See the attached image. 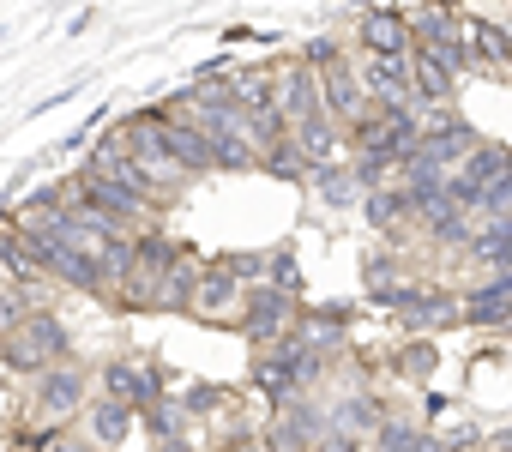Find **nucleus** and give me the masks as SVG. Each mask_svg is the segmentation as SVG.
Listing matches in <instances>:
<instances>
[{
  "instance_id": "f257e3e1",
  "label": "nucleus",
  "mask_w": 512,
  "mask_h": 452,
  "mask_svg": "<svg viewBox=\"0 0 512 452\" xmlns=\"http://www.w3.org/2000/svg\"><path fill=\"white\" fill-rule=\"evenodd\" d=\"M91 398H97V374H91L85 362H61V368L37 374V380L25 386V422H31V428H67V422H85Z\"/></svg>"
},
{
  "instance_id": "f03ea898",
  "label": "nucleus",
  "mask_w": 512,
  "mask_h": 452,
  "mask_svg": "<svg viewBox=\"0 0 512 452\" xmlns=\"http://www.w3.org/2000/svg\"><path fill=\"white\" fill-rule=\"evenodd\" d=\"M61 362H79V356H73V332H67V320H61L55 308L31 314V320L13 332V338H0V368H7V374H19L25 386H31L37 374L61 368Z\"/></svg>"
},
{
  "instance_id": "7ed1b4c3",
  "label": "nucleus",
  "mask_w": 512,
  "mask_h": 452,
  "mask_svg": "<svg viewBox=\"0 0 512 452\" xmlns=\"http://www.w3.org/2000/svg\"><path fill=\"white\" fill-rule=\"evenodd\" d=\"M302 314H308L302 296H290V290H278V284H260V290H247L235 332H241L253 350H266V344H278L290 326H302Z\"/></svg>"
},
{
  "instance_id": "20e7f679",
  "label": "nucleus",
  "mask_w": 512,
  "mask_h": 452,
  "mask_svg": "<svg viewBox=\"0 0 512 452\" xmlns=\"http://www.w3.org/2000/svg\"><path fill=\"white\" fill-rule=\"evenodd\" d=\"M175 115H187L199 133H241L247 127V103L235 97V79H217V85H187L181 97H169Z\"/></svg>"
},
{
  "instance_id": "39448f33",
  "label": "nucleus",
  "mask_w": 512,
  "mask_h": 452,
  "mask_svg": "<svg viewBox=\"0 0 512 452\" xmlns=\"http://www.w3.org/2000/svg\"><path fill=\"white\" fill-rule=\"evenodd\" d=\"M398 326L410 338H440V332L464 326V290H452V284H410V296L398 308Z\"/></svg>"
},
{
  "instance_id": "423d86ee",
  "label": "nucleus",
  "mask_w": 512,
  "mask_h": 452,
  "mask_svg": "<svg viewBox=\"0 0 512 452\" xmlns=\"http://www.w3.org/2000/svg\"><path fill=\"white\" fill-rule=\"evenodd\" d=\"M97 398H115V404H127V410H157L163 398H169V386H163V374L151 368V362H133V356H109L103 368H97Z\"/></svg>"
},
{
  "instance_id": "0eeeda50",
  "label": "nucleus",
  "mask_w": 512,
  "mask_h": 452,
  "mask_svg": "<svg viewBox=\"0 0 512 452\" xmlns=\"http://www.w3.org/2000/svg\"><path fill=\"white\" fill-rule=\"evenodd\" d=\"M326 416H332V428H344V434H356V440H368V446H374V434L392 422V404L374 392V380L344 374V392L326 404Z\"/></svg>"
},
{
  "instance_id": "6e6552de",
  "label": "nucleus",
  "mask_w": 512,
  "mask_h": 452,
  "mask_svg": "<svg viewBox=\"0 0 512 452\" xmlns=\"http://www.w3.org/2000/svg\"><path fill=\"white\" fill-rule=\"evenodd\" d=\"M356 55L410 61V55H416V37H410V13H404V7H368V13H356Z\"/></svg>"
},
{
  "instance_id": "1a4fd4ad",
  "label": "nucleus",
  "mask_w": 512,
  "mask_h": 452,
  "mask_svg": "<svg viewBox=\"0 0 512 452\" xmlns=\"http://www.w3.org/2000/svg\"><path fill=\"white\" fill-rule=\"evenodd\" d=\"M151 151H157V157H169V163H175V169H187V175H211V169H217L211 133H199L187 115L157 121V127H151ZM151 151H145V157H151Z\"/></svg>"
},
{
  "instance_id": "9d476101",
  "label": "nucleus",
  "mask_w": 512,
  "mask_h": 452,
  "mask_svg": "<svg viewBox=\"0 0 512 452\" xmlns=\"http://www.w3.org/2000/svg\"><path fill=\"white\" fill-rule=\"evenodd\" d=\"M241 302H247V290L235 284V272L223 266V260H205V272H199V290H193V320L199 326H229V320H241Z\"/></svg>"
},
{
  "instance_id": "9b49d317",
  "label": "nucleus",
  "mask_w": 512,
  "mask_h": 452,
  "mask_svg": "<svg viewBox=\"0 0 512 452\" xmlns=\"http://www.w3.org/2000/svg\"><path fill=\"white\" fill-rule=\"evenodd\" d=\"M247 386L272 404V416H278V410H290V404H302V398H314V392L302 386V368H296L290 356H272V350H253Z\"/></svg>"
},
{
  "instance_id": "f8f14e48",
  "label": "nucleus",
  "mask_w": 512,
  "mask_h": 452,
  "mask_svg": "<svg viewBox=\"0 0 512 452\" xmlns=\"http://www.w3.org/2000/svg\"><path fill=\"white\" fill-rule=\"evenodd\" d=\"M416 61V55H410ZM410 61H380V55H356V79L380 109H416V79Z\"/></svg>"
},
{
  "instance_id": "ddd939ff",
  "label": "nucleus",
  "mask_w": 512,
  "mask_h": 452,
  "mask_svg": "<svg viewBox=\"0 0 512 452\" xmlns=\"http://www.w3.org/2000/svg\"><path fill=\"white\" fill-rule=\"evenodd\" d=\"M278 109L290 115V127H302V121H320V115H332V109H326V79H320L314 67L290 61V67L278 73Z\"/></svg>"
},
{
  "instance_id": "4468645a",
  "label": "nucleus",
  "mask_w": 512,
  "mask_h": 452,
  "mask_svg": "<svg viewBox=\"0 0 512 452\" xmlns=\"http://www.w3.org/2000/svg\"><path fill=\"white\" fill-rule=\"evenodd\" d=\"M85 434H91L103 452H127V446L139 440V410H127V404H115V398H91Z\"/></svg>"
},
{
  "instance_id": "2eb2a0df",
  "label": "nucleus",
  "mask_w": 512,
  "mask_h": 452,
  "mask_svg": "<svg viewBox=\"0 0 512 452\" xmlns=\"http://www.w3.org/2000/svg\"><path fill=\"white\" fill-rule=\"evenodd\" d=\"M49 284H67V290H79V296H109L97 248H55V254H49Z\"/></svg>"
},
{
  "instance_id": "dca6fc26",
  "label": "nucleus",
  "mask_w": 512,
  "mask_h": 452,
  "mask_svg": "<svg viewBox=\"0 0 512 452\" xmlns=\"http://www.w3.org/2000/svg\"><path fill=\"white\" fill-rule=\"evenodd\" d=\"M362 217H368V230H380V236H392V242L416 236V217H410V193H404V187H374V193L362 199Z\"/></svg>"
},
{
  "instance_id": "f3484780",
  "label": "nucleus",
  "mask_w": 512,
  "mask_h": 452,
  "mask_svg": "<svg viewBox=\"0 0 512 452\" xmlns=\"http://www.w3.org/2000/svg\"><path fill=\"white\" fill-rule=\"evenodd\" d=\"M464 260H476L488 278H494V272H512V223H476Z\"/></svg>"
},
{
  "instance_id": "a211bd4d",
  "label": "nucleus",
  "mask_w": 512,
  "mask_h": 452,
  "mask_svg": "<svg viewBox=\"0 0 512 452\" xmlns=\"http://www.w3.org/2000/svg\"><path fill=\"white\" fill-rule=\"evenodd\" d=\"M464 13L458 7H416L410 13V37H416V49H440V43H452V37H464Z\"/></svg>"
},
{
  "instance_id": "6ab92c4d",
  "label": "nucleus",
  "mask_w": 512,
  "mask_h": 452,
  "mask_svg": "<svg viewBox=\"0 0 512 452\" xmlns=\"http://www.w3.org/2000/svg\"><path fill=\"white\" fill-rule=\"evenodd\" d=\"M133 242H139V272H151V278H169L175 266L193 260V248L175 242L169 230H145V236H133Z\"/></svg>"
},
{
  "instance_id": "aec40b11",
  "label": "nucleus",
  "mask_w": 512,
  "mask_h": 452,
  "mask_svg": "<svg viewBox=\"0 0 512 452\" xmlns=\"http://www.w3.org/2000/svg\"><path fill=\"white\" fill-rule=\"evenodd\" d=\"M308 193L326 205V211H344V205H362V187H356V175H350V163H326V169H314L308 175Z\"/></svg>"
},
{
  "instance_id": "412c9836",
  "label": "nucleus",
  "mask_w": 512,
  "mask_h": 452,
  "mask_svg": "<svg viewBox=\"0 0 512 452\" xmlns=\"http://www.w3.org/2000/svg\"><path fill=\"white\" fill-rule=\"evenodd\" d=\"M464 37H470V49H476V61H482V67L512 73V31H506V25H494V19H470V25H464Z\"/></svg>"
},
{
  "instance_id": "4be33fe9",
  "label": "nucleus",
  "mask_w": 512,
  "mask_h": 452,
  "mask_svg": "<svg viewBox=\"0 0 512 452\" xmlns=\"http://www.w3.org/2000/svg\"><path fill=\"white\" fill-rule=\"evenodd\" d=\"M464 326H476V332L512 326V296H500L494 284H470L464 290Z\"/></svg>"
},
{
  "instance_id": "5701e85b",
  "label": "nucleus",
  "mask_w": 512,
  "mask_h": 452,
  "mask_svg": "<svg viewBox=\"0 0 512 452\" xmlns=\"http://www.w3.org/2000/svg\"><path fill=\"white\" fill-rule=\"evenodd\" d=\"M49 302H43V290H31V284H0V338H13L31 314H43Z\"/></svg>"
},
{
  "instance_id": "b1692460",
  "label": "nucleus",
  "mask_w": 512,
  "mask_h": 452,
  "mask_svg": "<svg viewBox=\"0 0 512 452\" xmlns=\"http://www.w3.org/2000/svg\"><path fill=\"white\" fill-rule=\"evenodd\" d=\"M500 175H506V145H488V139H482V145L470 151V163L458 169V181H464L470 193H488Z\"/></svg>"
},
{
  "instance_id": "393cba45",
  "label": "nucleus",
  "mask_w": 512,
  "mask_h": 452,
  "mask_svg": "<svg viewBox=\"0 0 512 452\" xmlns=\"http://www.w3.org/2000/svg\"><path fill=\"white\" fill-rule=\"evenodd\" d=\"M139 428L151 434V446H169V440H187V410H181V398L169 392L157 410H145L139 416Z\"/></svg>"
},
{
  "instance_id": "a878e982",
  "label": "nucleus",
  "mask_w": 512,
  "mask_h": 452,
  "mask_svg": "<svg viewBox=\"0 0 512 452\" xmlns=\"http://www.w3.org/2000/svg\"><path fill=\"white\" fill-rule=\"evenodd\" d=\"M416 55H422V61H434L452 85H458V79H470V73L482 67V61H476V49H470V37H452V43H440V49H416Z\"/></svg>"
},
{
  "instance_id": "bb28decb",
  "label": "nucleus",
  "mask_w": 512,
  "mask_h": 452,
  "mask_svg": "<svg viewBox=\"0 0 512 452\" xmlns=\"http://www.w3.org/2000/svg\"><path fill=\"white\" fill-rule=\"evenodd\" d=\"M434 368H440V344H434V338H410V344H398V374H404L410 386H428Z\"/></svg>"
},
{
  "instance_id": "cd10ccee",
  "label": "nucleus",
  "mask_w": 512,
  "mask_h": 452,
  "mask_svg": "<svg viewBox=\"0 0 512 452\" xmlns=\"http://www.w3.org/2000/svg\"><path fill=\"white\" fill-rule=\"evenodd\" d=\"M422 446H428V428L410 422V416H398V410H392V422L374 434V452H422Z\"/></svg>"
},
{
  "instance_id": "c85d7f7f",
  "label": "nucleus",
  "mask_w": 512,
  "mask_h": 452,
  "mask_svg": "<svg viewBox=\"0 0 512 452\" xmlns=\"http://www.w3.org/2000/svg\"><path fill=\"white\" fill-rule=\"evenodd\" d=\"M211 151H217V169H229V175L260 169V145H253L247 133H217V139H211Z\"/></svg>"
},
{
  "instance_id": "c756f323",
  "label": "nucleus",
  "mask_w": 512,
  "mask_h": 452,
  "mask_svg": "<svg viewBox=\"0 0 512 452\" xmlns=\"http://www.w3.org/2000/svg\"><path fill=\"white\" fill-rule=\"evenodd\" d=\"M217 260L235 272V284H241V290L272 284V248H253V254H217Z\"/></svg>"
},
{
  "instance_id": "7c9ffc66",
  "label": "nucleus",
  "mask_w": 512,
  "mask_h": 452,
  "mask_svg": "<svg viewBox=\"0 0 512 452\" xmlns=\"http://www.w3.org/2000/svg\"><path fill=\"white\" fill-rule=\"evenodd\" d=\"M260 169H266V175H278V181H302V187H308V175H314V169H308V157L296 151V139L272 145V151L260 157Z\"/></svg>"
},
{
  "instance_id": "2f4dec72",
  "label": "nucleus",
  "mask_w": 512,
  "mask_h": 452,
  "mask_svg": "<svg viewBox=\"0 0 512 452\" xmlns=\"http://www.w3.org/2000/svg\"><path fill=\"white\" fill-rule=\"evenodd\" d=\"M181 398V410H187V422L193 416H217V410H229V392L223 386H211V380H193L187 392H175Z\"/></svg>"
},
{
  "instance_id": "473e14b6",
  "label": "nucleus",
  "mask_w": 512,
  "mask_h": 452,
  "mask_svg": "<svg viewBox=\"0 0 512 452\" xmlns=\"http://www.w3.org/2000/svg\"><path fill=\"white\" fill-rule=\"evenodd\" d=\"M272 284L290 290V296H302V272H296V254L290 248H272Z\"/></svg>"
},
{
  "instance_id": "72a5a7b5",
  "label": "nucleus",
  "mask_w": 512,
  "mask_h": 452,
  "mask_svg": "<svg viewBox=\"0 0 512 452\" xmlns=\"http://www.w3.org/2000/svg\"><path fill=\"white\" fill-rule=\"evenodd\" d=\"M217 452H272V446H266V428H235L229 440H217Z\"/></svg>"
},
{
  "instance_id": "f704fd0d",
  "label": "nucleus",
  "mask_w": 512,
  "mask_h": 452,
  "mask_svg": "<svg viewBox=\"0 0 512 452\" xmlns=\"http://www.w3.org/2000/svg\"><path fill=\"white\" fill-rule=\"evenodd\" d=\"M49 452H103V446H97L85 428H61V434L49 440Z\"/></svg>"
},
{
  "instance_id": "c9c22d12",
  "label": "nucleus",
  "mask_w": 512,
  "mask_h": 452,
  "mask_svg": "<svg viewBox=\"0 0 512 452\" xmlns=\"http://www.w3.org/2000/svg\"><path fill=\"white\" fill-rule=\"evenodd\" d=\"M368 440H356V434H344V428H326V440L314 446V452H362Z\"/></svg>"
},
{
  "instance_id": "e433bc0d",
  "label": "nucleus",
  "mask_w": 512,
  "mask_h": 452,
  "mask_svg": "<svg viewBox=\"0 0 512 452\" xmlns=\"http://www.w3.org/2000/svg\"><path fill=\"white\" fill-rule=\"evenodd\" d=\"M151 452H199L193 440H169V446H151Z\"/></svg>"
}]
</instances>
